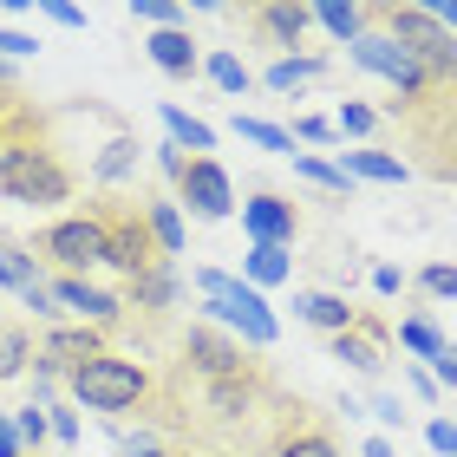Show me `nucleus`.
<instances>
[{
    "instance_id": "obj_1",
    "label": "nucleus",
    "mask_w": 457,
    "mask_h": 457,
    "mask_svg": "<svg viewBox=\"0 0 457 457\" xmlns=\"http://www.w3.org/2000/svg\"><path fill=\"white\" fill-rule=\"evenodd\" d=\"M72 190H79V177L66 170L59 144L46 137V118H39L33 98H27V112L0 137V196L7 203H66Z\"/></svg>"
},
{
    "instance_id": "obj_2",
    "label": "nucleus",
    "mask_w": 457,
    "mask_h": 457,
    "mask_svg": "<svg viewBox=\"0 0 457 457\" xmlns=\"http://www.w3.org/2000/svg\"><path fill=\"white\" fill-rule=\"evenodd\" d=\"M366 27L386 33L392 46H405V59L419 66V79L431 92H451L457 86V39L425 7H366Z\"/></svg>"
},
{
    "instance_id": "obj_3",
    "label": "nucleus",
    "mask_w": 457,
    "mask_h": 457,
    "mask_svg": "<svg viewBox=\"0 0 457 457\" xmlns=\"http://www.w3.org/2000/svg\"><path fill=\"white\" fill-rule=\"evenodd\" d=\"M98 228H105V262L118 268L124 281H137V275H151V268H163L170 255L157 248L151 236V216H144V203H118V196H98Z\"/></svg>"
},
{
    "instance_id": "obj_4",
    "label": "nucleus",
    "mask_w": 457,
    "mask_h": 457,
    "mask_svg": "<svg viewBox=\"0 0 457 457\" xmlns=\"http://www.w3.org/2000/svg\"><path fill=\"white\" fill-rule=\"evenodd\" d=\"M66 386H72V399L86 411H131V405L151 399V372L137 360H124V353H98V360H86Z\"/></svg>"
},
{
    "instance_id": "obj_5",
    "label": "nucleus",
    "mask_w": 457,
    "mask_h": 457,
    "mask_svg": "<svg viewBox=\"0 0 457 457\" xmlns=\"http://www.w3.org/2000/svg\"><path fill=\"white\" fill-rule=\"evenodd\" d=\"M157 163L170 170V183H177V203L190 216H203V222H222L228 210H236V190H228V170L216 157H190V151H177V144H157Z\"/></svg>"
},
{
    "instance_id": "obj_6",
    "label": "nucleus",
    "mask_w": 457,
    "mask_h": 457,
    "mask_svg": "<svg viewBox=\"0 0 457 457\" xmlns=\"http://www.w3.org/2000/svg\"><path fill=\"white\" fill-rule=\"evenodd\" d=\"M196 295L210 301L228 327H242V340H248V346H275V340H281V320L268 314V301H262L248 281L222 275V268H196Z\"/></svg>"
},
{
    "instance_id": "obj_7",
    "label": "nucleus",
    "mask_w": 457,
    "mask_h": 457,
    "mask_svg": "<svg viewBox=\"0 0 457 457\" xmlns=\"http://www.w3.org/2000/svg\"><path fill=\"white\" fill-rule=\"evenodd\" d=\"M27 255L33 262H53L59 275H72V281H86V268L92 262H105V228H98V216H66V222H53V228H39V236L27 242Z\"/></svg>"
},
{
    "instance_id": "obj_8",
    "label": "nucleus",
    "mask_w": 457,
    "mask_h": 457,
    "mask_svg": "<svg viewBox=\"0 0 457 457\" xmlns=\"http://www.w3.org/2000/svg\"><path fill=\"white\" fill-rule=\"evenodd\" d=\"M353 59H360V66L366 72H379V79H392V92H405V98H425L431 86H425V79H419V66H411V59H405V46H392V39L386 33H360V39H353V46H346Z\"/></svg>"
},
{
    "instance_id": "obj_9",
    "label": "nucleus",
    "mask_w": 457,
    "mask_h": 457,
    "mask_svg": "<svg viewBox=\"0 0 457 457\" xmlns=\"http://www.w3.org/2000/svg\"><path fill=\"white\" fill-rule=\"evenodd\" d=\"M98 353H112L98 327H53L46 346H39V360H33V372H46V379L66 372V379H72V372L86 366V360H98Z\"/></svg>"
},
{
    "instance_id": "obj_10",
    "label": "nucleus",
    "mask_w": 457,
    "mask_h": 457,
    "mask_svg": "<svg viewBox=\"0 0 457 457\" xmlns=\"http://www.w3.org/2000/svg\"><path fill=\"white\" fill-rule=\"evenodd\" d=\"M242 228H248V236H255L262 248H287V242L301 236V210H295L287 196L262 190V196H248V203H242Z\"/></svg>"
},
{
    "instance_id": "obj_11",
    "label": "nucleus",
    "mask_w": 457,
    "mask_h": 457,
    "mask_svg": "<svg viewBox=\"0 0 457 457\" xmlns=\"http://www.w3.org/2000/svg\"><path fill=\"white\" fill-rule=\"evenodd\" d=\"M386 346H392V327L360 307V320H353L346 334H334V360L353 366V372H379L386 366Z\"/></svg>"
},
{
    "instance_id": "obj_12",
    "label": "nucleus",
    "mask_w": 457,
    "mask_h": 457,
    "mask_svg": "<svg viewBox=\"0 0 457 457\" xmlns=\"http://www.w3.org/2000/svg\"><path fill=\"white\" fill-rule=\"evenodd\" d=\"M183 360H190L203 379H242V372H248L242 346H236V340H222L216 327H190V334H183Z\"/></svg>"
},
{
    "instance_id": "obj_13",
    "label": "nucleus",
    "mask_w": 457,
    "mask_h": 457,
    "mask_svg": "<svg viewBox=\"0 0 457 457\" xmlns=\"http://www.w3.org/2000/svg\"><path fill=\"white\" fill-rule=\"evenodd\" d=\"M248 27L268 46H301L307 27H314V7H301V0H262V7H248Z\"/></svg>"
},
{
    "instance_id": "obj_14",
    "label": "nucleus",
    "mask_w": 457,
    "mask_h": 457,
    "mask_svg": "<svg viewBox=\"0 0 457 457\" xmlns=\"http://www.w3.org/2000/svg\"><path fill=\"white\" fill-rule=\"evenodd\" d=\"M46 295H53L59 307H72V314L86 320V327H98V334H105V327L124 314V301H118V295H105V287H92V281H72V275H59Z\"/></svg>"
},
{
    "instance_id": "obj_15",
    "label": "nucleus",
    "mask_w": 457,
    "mask_h": 457,
    "mask_svg": "<svg viewBox=\"0 0 457 457\" xmlns=\"http://www.w3.org/2000/svg\"><path fill=\"white\" fill-rule=\"evenodd\" d=\"M151 59L170 79H190L203 59H196V39H190V27H163V33H151Z\"/></svg>"
},
{
    "instance_id": "obj_16",
    "label": "nucleus",
    "mask_w": 457,
    "mask_h": 457,
    "mask_svg": "<svg viewBox=\"0 0 457 457\" xmlns=\"http://www.w3.org/2000/svg\"><path fill=\"white\" fill-rule=\"evenodd\" d=\"M0 281H7L20 301H27L33 287H46V275H39V262H33V255H27V248H20L13 236H0Z\"/></svg>"
},
{
    "instance_id": "obj_17",
    "label": "nucleus",
    "mask_w": 457,
    "mask_h": 457,
    "mask_svg": "<svg viewBox=\"0 0 457 457\" xmlns=\"http://www.w3.org/2000/svg\"><path fill=\"white\" fill-rule=\"evenodd\" d=\"M320 72H327L320 53H281L262 79H268V92H295V86H307V79H320Z\"/></svg>"
},
{
    "instance_id": "obj_18",
    "label": "nucleus",
    "mask_w": 457,
    "mask_h": 457,
    "mask_svg": "<svg viewBox=\"0 0 457 457\" xmlns=\"http://www.w3.org/2000/svg\"><path fill=\"white\" fill-rule=\"evenodd\" d=\"M170 301H177V268H170V262L131 281V307H144V314H151V320H157V314H163V307H170Z\"/></svg>"
},
{
    "instance_id": "obj_19",
    "label": "nucleus",
    "mask_w": 457,
    "mask_h": 457,
    "mask_svg": "<svg viewBox=\"0 0 457 457\" xmlns=\"http://www.w3.org/2000/svg\"><path fill=\"white\" fill-rule=\"evenodd\" d=\"M163 124H170V144H177V151H190V157H210V151H216V131H210L203 118H190L183 105H163Z\"/></svg>"
},
{
    "instance_id": "obj_20",
    "label": "nucleus",
    "mask_w": 457,
    "mask_h": 457,
    "mask_svg": "<svg viewBox=\"0 0 457 457\" xmlns=\"http://www.w3.org/2000/svg\"><path fill=\"white\" fill-rule=\"evenodd\" d=\"M340 170L366 177V183H405V163L386 157V151H340Z\"/></svg>"
},
{
    "instance_id": "obj_21",
    "label": "nucleus",
    "mask_w": 457,
    "mask_h": 457,
    "mask_svg": "<svg viewBox=\"0 0 457 457\" xmlns=\"http://www.w3.org/2000/svg\"><path fill=\"white\" fill-rule=\"evenodd\" d=\"M301 314L314 320V327H327V334H346V327L360 320V307H353L346 295H307V301H301Z\"/></svg>"
},
{
    "instance_id": "obj_22",
    "label": "nucleus",
    "mask_w": 457,
    "mask_h": 457,
    "mask_svg": "<svg viewBox=\"0 0 457 457\" xmlns=\"http://www.w3.org/2000/svg\"><path fill=\"white\" fill-rule=\"evenodd\" d=\"M144 216H151V236H157L163 255H183V216H177V203L170 196H151V203H144Z\"/></svg>"
},
{
    "instance_id": "obj_23",
    "label": "nucleus",
    "mask_w": 457,
    "mask_h": 457,
    "mask_svg": "<svg viewBox=\"0 0 457 457\" xmlns=\"http://www.w3.org/2000/svg\"><path fill=\"white\" fill-rule=\"evenodd\" d=\"M242 268H248V287H255V295H262V287H275V281H287V275H295V262H287L281 248H262V242L248 248V262H242Z\"/></svg>"
},
{
    "instance_id": "obj_24",
    "label": "nucleus",
    "mask_w": 457,
    "mask_h": 457,
    "mask_svg": "<svg viewBox=\"0 0 457 457\" xmlns=\"http://www.w3.org/2000/svg\"><path fill=\"white\" fill-rule=\"evenodd\" d=\"M275 457H340V445L327 438L320 425H295V431H281V445H275Z\"/></svg>"
},
{
    "instance_id": "obj_25",
    "label": "nucleus",
    "mask_w": 457,
    "mask_h": 457,
    "mask_svg": "<svg viewBox=\"0 0 457 457\" xmlns=\"http://www.w3.org/2000/svg\"><path fill=\"white\" fill-rule=\"evenodd\" d=\"M399 346H411L419 360H445V346H451V340H445L425 314H411V320H399Z\"/></svg>"
},
{
    "instance_id": "obj_26",
    "label": "nucleus",
    "mask_w": 457,
    "mask_h": 457,
    "mask_svg": "<svg viewBox=\"0 0 457 457\" xmlns=\"http://www.w3.org/2000/svg\"><path fill=\"white\" fill-rule=\"evenodd\" d=\"M203 72H210V79H216V86H222L228 98H236V92H248V86H255V79H248V66H242V59H236V53H228V46H216L210 59H203Z\"/></svg>"
},
{
    "instance_id": "obj_27",
    "label": "nucleus",
    "mask_w": 457,
    "mask_h": 457,
    "mask_svg": "<svg viewBox=\"0 0 457 457\" xmlns=\"http://www.w3.org/2000/svg\"><path fill=\"white\" fill-rule=\"evenodd\" d=\"M236 131H242L248 144H262V151H275V157H295V137H287L281 124H268V118H242V112H236Z\"/></svg>"
},
{
    "instance_id": "obj_28",
    "label": "nucleus",
    "mask_w": 457,
    "mask_h": 457,
    "mask_svg": "<svg viewBox=\"0 0 457 457\" xmlns=\"http://www.w3.org/2000/svg\"><path fill=\"white\" fill-rule=\"evenodd\" d=\"M131 170H137V144L131 137H112L105 157H98V183H118V177H131Z\"/></svg>"
},
{
    "instance_id": "obj_29",
    "label": "nucleus",
    "mask_w": 457,
    "mask_h": 457,
    "mask_svg": "<svg viewBox=\"0 0 457 457\" xmlns=\"http://www.w3.org/2000/svg\"><path fill=\"white\" fill-rule=\"evenodd\" d=\"M27 353H33V334H27V327H0V379H13V372L27 366Z\"/></svg>"
},
{
    "instance_id": "obj_30",
    "label": "nucleus",
    "mask_w": 457,
    "mask_h": 457,
    "mask_svg": "<svg viewBox=\"0 0 457 457\" xmlns=\"http://www.w3.org/2000/svg\"><path fill=\"white\" fill-rule=\"evenodd\" d=\"M248 399H255V392H248V379H210V405L222 411V419H242Z\"/></svg>"
},
{
    "instance_id": "obj_31",
    "label": "nucleus",
    "mask_w": 457,
    "mask_h": 457,
    "mask_svg": "<svg viewBox=\"0 0 457 457\" xmlns=\"http://www.w3.org/2000/svg\"><path fill=\"white\" fill-rule=\"evenodd\" d=\"M314 20H320L334 39H360V33H366V7H314Z\"/></svg>"
},
{
    "instance_id": "obj_32",
    "label": "nucleus",
    "mask_w": 457,
    "mask_h": 457,
    "mask_svg": "<svg viewBox=\"0 0 457 457\" xmlns=\"http://www.w3.org/2000/svg\"><path fill=\"white\" fill-rule=\"evenodd\" d=\"M295 170H301L307 183H320V190H334V196H346V170H340V163H320V157H307V151H295Z\"/></svg>"
},
{
    "instance_id": "obj_33",
    "label": "nucleus",
    "mask_w": 457,
    "mask_h": 457,
    "mask_svg": "<svg viewBox=\"0 0 457 457\" xmlns=\"http://www.w3.org/2000/svg\"><path fill=\"white\" fill-rule=\"evenodd\" d=\"M13 438H20V451H33V457H39V438H46V405H20Z\"/></svg>"
},
{
    "instance_id": "obj_34",
    "label": "nucleus",
    "mask_w": 457,
    "mask_h": 457,
    "mask_svg": "<svg viewBox=\"0 0 457 457\" xmlns=\"http://www.w3.org/2000/svg\"><path fill=\"white\" fill-rule=\"evenodd\" d=\"M131 13H137V20H151L157 33H163V27H183V20H190V7H170V0H137Z\"/></svg>"
},
{
    "instance_id": "obj_35",
    "label": "nucleus",
    "mask_w": 457,
    "mask_h": 457,
    "mask_svg": "<svg viewBox=\"0 0 457 457\" xmlns=\"http://www.w3.org/2000/svg\"><path fill=\"white\" fill-rule=\"evenodd\" d=\"M419 287H425V295H438V301H457V268L451 262H431L419 275Z\"/></svg>"
},
{
    "instance_id": "obj_36",
    "label": "nucleus",
    "mask_w": 457,
    "mask_h": 457,
    "mask_svg": "<svg viewBox=\"0 0 457 457\" xmlns=\"http://www.w3.org/2000/svg\"><path fill=\"white\" fill-rule=\"evenodd\" d=\"M372 124H379V118H372V105H340V118H334V131H340V137H366Z\"/></svg>"
},
{
    "instance_id": "obj_37",
    "label": "nucleus",
    "mask_w": 457,
    "mask_h": 457,
    "mask_svg": "<svg viewBox=\"0 0 457 457\" xmlns=\"http://www.w3.org/2000/svg\"><path fill=\"white\" fill-rule=\"evenodd\" d=\"M287 137H307V144H334L340 131H334V118H295V131Z\"/></svg>"
},
{
    "instance_id": "obj_38",
    "label": "nucleus",
    "mask_w": 457,
    "mask_h": 457,
    "mask_svg": "<svg viewBox=\"0 0 457 457\" xmlns=\"http://www.w3.org/2000/svg\"><path fill=\"white\" fill-rule=\"evenodd\" d=\"M0 53H7V59H33V53H39V39H33V33H13V27H0Z\"/></svg>"
},
{
    "instance_id": "obj_39",
    "label": "nucleus",
    "mask_w": 457,
    "mask_h": 457,
    "mask_svg": "<svg viewBox=\"0 0 457 457\" xmlns=\"http://www.w3.org/2000/svg\"><path fill=\"white\" fill-rule=\"evenodd\" d=\"M425 438H431V451L457 457V425H451V419H431V425H425Z\"/></svg>"
},
{
    "instance_id": "obj_40",
    "label": "nucleus",
    "mask_w": 457,
    "mask_h": 457,
    "mask_svg": "<svg viewBox=\"0 0 457 457\" xmlns=\"http://www.w3.org/2000/svg\"><path fill=\"white\" fill-rule=\"evenodd\" d=\"M20 112H27V92H20V86H13V92H0V137H7V124H13Z\"/></svg>"
},
{
    "instance_id": "obj_41",
    "label": "nucleus",
    "mask_w": 457,
    "mask_h": 457,
    "mask_svg": "<svg viewBox=\"0 0 457 457\" xmlns=\"http://www.w3.org/2000/svg\"><path fill=\"white\" fill-rule=\"evenodd\" d=\"M425 13H431V20H438V27L457 39V0H438V7H425Z\"/></svg>"
},
{
    "instance_id": "obj_42",
    "label": "nucleus",
    "mask_w": 457,
    "mask_h": 457,
    "mask_svg": "<svg viewBox=\"0 0 457 457\" xmlns=\"http://www.w3.org/2000/svg\"><path fill=\"white\" fill-rule=\"evenodd\" d=\"M372 287H379V295H399L405 275H399V268H372Z\"/></svg>"
},
{
    "instance_id": "obj_43",
    "label": "nucleus",
    "mask_w": 457,
    "mask_h": 457,
    "mask_svg": "<svg viewBox=\"0 0 457 457\" xmlns=\"http://www.w3.org/2000/svg\"><path fill=\"white\" fill-rule=\"evenodd\" d=\"M411 392H419V399H438V379H431V372H419V366H411Z\"/></svg>"
},
{
    "instance_id": "obj_44",
    "label": "nucleus",
    "mask_w": 457,
    "mask_h": 457,
    "mask_svg": "<svg viewBox=\"0 0 457 457\" xmlns=\"http://www.w3.org/2000/svg\"><path fill=\"white\" fill-rule=\"evenodd\" d=\"M53 431H59V438L72 445V438H79V419H72V411H53Z\"/></svg>"
},
{
    "instance_id": "obj_45",
    "label": "nucleus",
    "mask_w": 457,
    "mask_h": 457,
    "mask_svg": "<svg viewBox=\"0 0 457 457\" xmlns=\"http://www.w3.org/2000/svg\"><path fill=\"white\" fill-rule=\"evenodd\" d=\"M372 411H379V419H386V425H405V411H399V399H392V392H386V399H379V405H372Z\"/></svg>"
},
{
    "instance_id": "obj_46",
    "label": "nucleus",
    "mask_w": 457,
    "mask_h": 457,
    "mask_svg": "<svg viewBox=\"0 0 457 457\" xmlns=\"http://www.w3.org/2000/svg\"><path fill=\"white\" fill-rule=\"evenodd\" d=\"M46 20H59V27H86V13H79V7H46Z\"/></svg>"
},
{
    "instance_id": "obj_47",
    "label": "nucleus",
    "mask_w": 457,
    "mask_h": 457,
    "mask_svg": "<svg viewBox=\"0 0 457 457\" xmlns=\"http://www.w3.org/2000/svg\"><path fill=\"white\" fill-rule=\"evenodd\" d=\"M0 457H27V451H20V438H13V425H7V419H0Z\"/></svg>"
},
{
    "instance_id": "obj_48",
    "label": "nucleus",
    "mask_w": 457,
    "mask_h": 457,
    "mask_svg": "<svg viewBox=\"0 0 457 457\" xmlns=\"http://www.w3.org/2000/svg\"><path fill=\"white\" fill-rule=\"evenodd\" d=\"M431 366H438V379H445V386L457 392V360H451V346H445V360H431Z\"/></svg>"
},
{
    "instance_id": "obj_49",
    "label": "nucleus",
    "mask_w": 457,
    "mask_h": 457,
    "mask_svg": "<svg viewBox=\"0 0 457 457\" xmlns=\"http://www.w3.org/2000/svg\"><path fill=\"white\" fill-rule=\"evenodd\" d=\"M366 457H399V451H392L386 438H372V445H366Z\"/></svg>"
},
{
    "instance_id": "obj_50",
    "label": "nucleus",
    "mask_w": 457,
    "mask_h": 457,
    "mask_svg": "<svg viewBox=\"0 0 457 457\" xmlns=\"http://www.w3.org/2000/svg\"><path fill=\"white\" fill-rule=\"evenodd\" d=\"M137 457H177V451H157V445H151V451H137Z\"/></svg>"
},
{
    "instance_id": "obj_51",
    "label": "nucleus",
    "mask_w": 457,
    "mask_h": 457,
    "mask_svg": "<svg viewBox=\"0 0 457 457\" xmlns=\"http://www.w3.org/2000/svg\"><path fill=\"white\" fill-rule=\"evenodd\" d=\"M451 360H457V340H451Z\"/></svg>"
}]
</instances>
